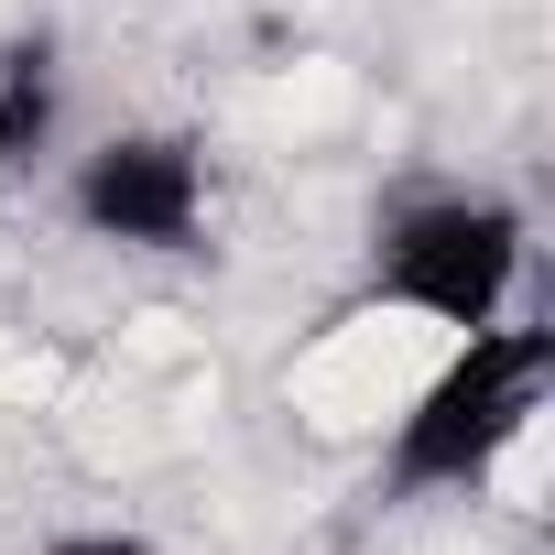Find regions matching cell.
<instances>
[{"instance_id": "obj_1", "label": "cell", "mask_w": 555, "mask_h": 555, "mask_svg": "<svg viewBox=\"0 0 555 555\" xmlns=\"http://www.w3.org/2000/svg\"><path fill=\"white\" fill-rule=\"evenodd\" d=\"M544 392H555V327H533L522 306L447 338L436 371L403 392L392 436H382V479L403 501H447V490H490L522 436L544 425Z\"/></svg>"}, {"instance_id": "obj_2", "label": "cell", "mask_w": 555, "mask_h": 555, "mask_svg": "<svg viewBox=\"0 0 555 555\" xmlns=\"http://www.w3.org/2000/svg\"><path fill=\"white\" fill-rule=\"evenodd\" d=\"M522 272H533V218L501 185H414L382 207L360 284L382 317H403L425 338H468L522 306Z\"/></svg>"}, {"instance_id": "obj_3", "label": "cell", "mask_w": 555, "mask_h": 555, "mask_svg": "<svg viewBox=\"0 0 555 555\" xmlns=\"http://www.w3.org/2000/svg\"><path fill=\"white\" fill-rule=\"evenodd\" d=\"M66 218L109 250H142V261H196L218 240V164L196 131L175 120H131V131H99L77 164H66Z\"/></svg>"}, {"instance_id": "obj_4", "label": "cell", "mask_w": 555, "mask_h": 555, "mask_svg": "<svg viewBox=\"0 0 555 555\" xmlns=\"http://www.w3.org/2000/svg\"><path fill=\"white\" fill-rule=\"evenodd\" d=\"M55 120H66V55H55V34L0 44V185L44 175V153H55Z\"/></svg>"}, {"instance_id": "obj_5", "label": "cell", "mask_w": 555, "mask_h": 555, "mask_svg": "<svg viewBox=\"0 0 555 555\" xmlns=\"http://www.w3.org/2000/svg\"><path fill=\"white\" fill-rule=\"evenodd\" d=\"M44 555H153V533H131V522H88V533H55Z\"/></svg>"}]
</instances>
